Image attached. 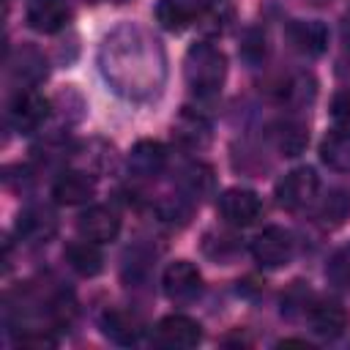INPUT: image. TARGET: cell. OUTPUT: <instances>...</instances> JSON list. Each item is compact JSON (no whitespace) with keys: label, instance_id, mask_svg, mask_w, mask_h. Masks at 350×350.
<instances>
[{"label":"cell","instance_id":"cell-14","mask_svg":"<svg viewBox=\"0 0 350 350\" xmlns=\"http://www.w3.org/2000/svg\"><path fill=\"white\" fill-rule=\"evenodd\" d=\"M93 194H96V175H90L85 170H68L52 186V197L60 205H82Z\"/></svg>","mask_w":350,"mask_h":350},{"label":"cell","instance_id":"cell-18","mask_svg":"<svg viewBox=\"0 0 350 350\" xmlns=\"http://www.w3.org/2000/svg\"><path fill=\"white\" fill-rule=\"evenodd\" d=\"M101 325H104V334L109 339H115L118 345H137L139 336H142V331H145L142 323H139V317L131 314V312H123V309H109L104 314Z\"/></svg>","mask_w":350,"mask_h":350},{"label":"cell","instance_id":"cell-8","mask_svg":"<svg viewBox=\"0 0 350 350\" xmlns=\"http://www.w3.org/2000/svg\"><path fill=\"white\" fill-rule=\"evenodd\" d=\"M57 232V213L49 205H27L16 216V235L25 243H46Z\"/></svg>","mask_w":350,"mask_h":350},{"label":"cell","instance_id":"cell-19","mask_svg":"<svg viewBox=\"0 0 350 350\" xmlns=\"http://www.w3.org/2000/svg\"><path fill=\"white\" fill-rule=\"evenodd\" d=\"M66 262L79 273V276H96L104 268V257L98 252V243L82 238V241H71L63 252Z\"/></svg>","mask_w":350,"mask_h":350},{"label":"cell","instance_id":"cell-28","mask_svg":"<svg viewBox=\"0 0 350 350\" xmlns=\"http://www.w3.org/2000/svg\"><path fill=\"white\" fill-rule=\"evenodd\" d=\"M19 345H27V347H55V336L38 331V334H25L19 336Z\"/></svg>","mask_w":350,"mask_h":350},{"label":"cell","instance_id":"cell-10","mask_svg":"<svg viewBox=\"0 0 350 350\" xmlns=\"http://www.w3.org/2000/svg\"><path fill=\"white\" fill-rule=\"evenodd\" d=\"M77 230L82 238L93 241V243H109L118 238L120 232V219L112 208L107 205H90L88 211L79 213L77 219Z\"/></svg>","mask_w":350,"mask_h":350},{"label":"cell","instance_id":"cell-24","mask_svg":"<svg viewBox=\"0 0 350 350\" xmlns=\"http://www.w3.org/2000/svg\"><path fill=\"white\" fill-rule=\"evenodd\" d=\"M273 134H276V145L284 156H298L306 148V139H309L306 126L298 123V120H279Z\"/></svg>","mask_w":350,"mask_h":350},{"label":"cell","instance_id":"cell-12","mask_svg":"<svg viewBox=\"0 0 350 350\" xmlns=\"http://www.w3.org/2000/svg\"><path fill=\"white\" fill-rule=\"evenodd\" d=\"M25 19L36 33L49 36V33H57L68 25L71 8H68L66 0H30L27 11H25Z\"/></svg>","mask_w":350,"mask_h":350},{"label":"cell","instance_id":"cell-23","mask_svg":"<svg viewBox=\"0 0 350 350\" xmlns=\"http://www.w3.org/2000/svg\"><path fill=\"white\" fill-rule=\"evenodd\" d=\"M350 219V191L331 189L320 205V224L323 227H342Z\"/></svg>","mask_w":350,"mask_h":350},{"label":"cell","instance_id":"cell-5","mask_svg":"<svg viewBox=\"0 0 350 350\" xmlns=\"http://www.w3.org/2000/svg\"><path fill=\"white\" fill-rule=\"evenodd\" d=\"M161 287L172 304H191L202 290V276L197 265H191L189 260H175L164 268Z\"/></svg>","mask_w":350,"mask_h":350},{"label":"cell","instance_id":"cell-11","mask_svg":"<svg viewBox=\"0 0 350 350\" xmlns=\"http://www.w3.org/2000/svg\"><path fill=\"white\" fill-rule=\"evenodd\" d=\"M306 317H309L312 331L317 336H323V339H336L350 325V314L339 301H314L309 306Z\"/></svg>","mask_w":350,"mask_h":350},{"label":"cell","instance_id":"cell-16","mask_svg":"<svg viewBox=\"0 0 350 350\" xmlns=\"http://www.w3.org/2000/svg\"><path fill=\"white\" fill-rule=\"evenodd\" d=\"M172 137H175L180 145H186V148H191V150H200V148H205V145L211 142L213 131H211V123H208L205 115L191 112V109H183V112L175 118V123H172Z\"/></svg>","mask_w":350,"mask_h":350},{"label":"cell","instance_id":"cell-21","mask_svg":"<svg viewBox=\"0 0 350 350\" xmlns=\"http://www.w3.org/2000/svg\"><path fill=\"white\" fill-rule=\"evenodd\" d=\"M320 159L323 164H328L336 172H347L350 170V131L334 129L323 145H320Z\"/></svg>","mask_w":350,"mask_h":350},{"label":"cell","instance_id":"cell-15","mask_svg":"<svg viewBox=\"0 0 350 350\" xmlns=\"http://www.w3.org/2000/svg\"><path fill=\"white\" fill-rule=\"evenodd\" d=\"M235 19L232 0H194V22L208 36H221Z\"/></svg>","mask_w":350,"mask_h":350},{"label":"cell","instance_id":"cell-13","mask_svg":"<svg viewBox=\"0 0 350 350\" xmlns=\"http://www.w3.org/2000/svg\"><path fill=\"white\" fill-rule=\"evenodd\" d=\"M287 38L295 52L306 57H317L328 46V27L320 19H295L287 27Z\"/></svg>","mask_w":350,"mask_h":350},{"label":"cell","instance_id":"cell-26","mask_svg":"<svg viewBox=\"0 0 350 350\" xmlns=\"http://www.w3.org/2000/svg\"><path fill=\"white\" fill-rule=\"evenodd\" d=\"M328 279L339 287H350V243L336 249L334 257L328 260V268H325Z\"/></svg>","mask_w":350,"mask_h":350},{"label":"cell","instance_id":"cell-1","mask_svg":"<svg viewBox=\"0 0 350 350\" xmlns=\"http://www.w3.org/2000/svg\"><path fill=\"white\" fill-rule=\"evenodd\" d=\"M98 71L112 93L129 101H148L164 88L167 57L156 36L139 25L123 22L101 38Z\"/></svg>","mask_w":350,"mask_h":350},{"label":"cell","instance_id":"cell-17","mask_svg":"<svg viewBox=\"0 0 350 350\" xmlns=\"http://www.w3.org/2000/svg\"><path fill=\"white\" fill-rule=\"evenodd\" d=\"M164 164H167V153L161 142H153V139L137 142L129 153V172L137 178H156L161 175Z\"/></svg>","mask_w":350,"mask_h":350},{"label":"cell","instance_id":"cell-27","mask_svg":"<svg viewBox=\"0 0 350 350\" xmlns=\"http://www.w3.org/2000/svg\"><path fill=\"white\" fill-rule=\"evenodd\" d=\"M331 120H334V129L350 131V90H342V93L334 96V101H331Z\"/></svg>","mask_w":350,"mask_h":350},{"label":"cell","instance_id":"cell-4","mask_svg":"<svg viewBox=\"0 0 350 350\" xmlns=\"http://www.w3.org/2000/svg\"><path fill=\"white\" fill-rule=\"evenodd\" d=\"M46 115H49V101L33 88L16 90V96L8 104V123L22 134L36 131L46 120Z\"/></svg>","mask_w":350,"mask_h":350},{"label":"cell","instance_id":"cell-9","mask_svg":"<svg viewBox=\"0 0 350 350\" xmlns=\"http://www.w3.org/2000/svg\"><path fill=\"white\" fill-rule=\"evenodd\" d=\"M156 342L172 350H191L202 342L200 323L186 314H167L156 325Z\"/></svg>","mask_w":350,"mask_h":350},{"label":"cell","instance_id":"cell-6","mask_svg":"<svg viewBox=\"0 0 350 350\" xmlns=\"http://www.w3.org/2000/svg\"><path fill=\"white\" fill-rule=\"evenodd\" d=\"M216 208H219V216H221L227 224H232V227H249V224H254V221L260 219V213H262L260 197H257L252 189H238V186L221 191Z\"/></svg>","mask_w":350,"mask_h":350},{"label":"cell","instance_id":"cell-25","mask_svg":"<svg viewBox=\"0 0 350 350\" xmlns=\"http://www.w3.org/2000/svg\"><path fill=\"white\" fill-rule=\"evenodd\" d=\"M180 186H183V191L189 194V197H202L211 186H213V175H211V167H205V164H191L183 175H180Z\"/></svg>","mask_w":350,"mask_h":350},{"label":"cell","instance_id":"cell-3","mask_svg":"<svg viewBox=\"0 0 350 350\" xmlns=\"http://www.w3.org/2000/svg\"><path fill=\"white\" fill-rule=\"evenodd\" d=\"M320 191V178L312 167H295L276 183V202L284 211L306 208Z\"/></svg>","mask_w":350,"mask_h":350},{"label":"cell","instance_id":"cell-22","mask_svg":"<svg viewBox=\"0 0 350 350\" xmlns=\"http://www.w3.org/2000/svg\"><path fill=\"white\" fill-rule=\"evenodd\" d=\"M8 66H11L14 79H19L22 85H36V82L44 79V74H46V63H44L41 52L33 49V46H22V49L16 52V57L8 60Z\"/></svg>","mask_w":350,"mask_h":350},{"label":"cell","instance_id":"cell-20","mask_svg":"<svg viewBox=\"0 0 350 350\" xmlns=\"http://www.w3.org/2000/svg\"><path fill=\"white\" fill-rule=\"evenodd\" d=\"M156 19L164 30L180 33L189 25H194V0H159Z\"/></svg>","mask_w":350,"mask_h":350},{"label":"cell","instance_id":"cell-2","mask_svg":"<svg viewBox=\"0 0 350 350\" xmlns=\"http://www.w3.org/2000/svg\"><path fill=\"white\" fill-rule=\"evenodd\" d=\"M183 77L194 96L213 98L221 93L227 79V57L211 41H197L183 57Z\"/></svg>","mask_w":350,"mask_h":350},{"label":"cell","instance_id":"cell-7","mask_svg":"<svg viewBox=\"0 0 350 350\" xmlns=\"http://www.w3.org/2000/svg\"><path fill=\"white\" fill-rule=\"evenodd\" d=\"M252 254L265 268L287 265L293 257V235L284 227H265L252 241Z\"/></svg>","mask_w":350,"mask_h":350}]
</instances>
